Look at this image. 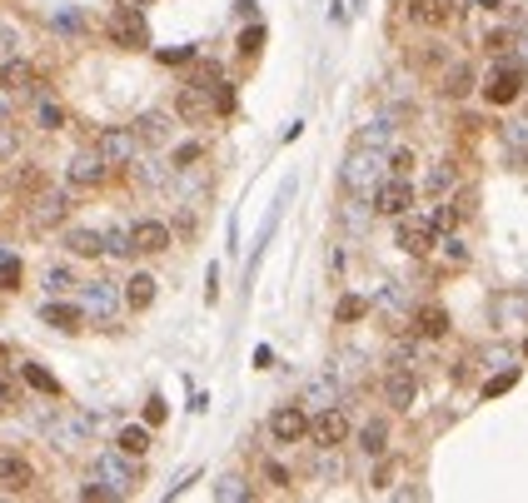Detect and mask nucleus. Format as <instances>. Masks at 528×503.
I'll use <instances>...</instances> for the list:
<instances>
[{
  "label": "nucleus",
  "instance_id": "obj_5",
  "mask_svg": "<svg viewBox=\"0 0 528 503\" xmlns=\"http://www.w3.org/2000/svg\"><path fill=\"white\" fill-rule=\"evenodd\" d=\"M414 204V184L404 180V175H389V180L374 184V210L379 214H409Z\"/></svg>",
  "mask_w": 528,
  "mask_h": 503
},
{
  "label": "nucleus",
  "instance_id": "obj_36",
  "mask_svg": "<svg viewBox=\"0 0 528 503\" xmlns=\"http://www.w3.org/2000/svg\"><path fill=\"white\" fill-rule=\"evenodd\" d=\"M105 255H135V245H130V229H110V235H105Z\"/></svg>",
  "mask_w": 528,
  "mask_h": 503
},
{
  "label": "nucleus",
  "instance_id": "obj_32",
  "mask_svg": "<svg viewBox=\"0 0 528 503\" xmlns=\"http://www.w3.org/2000/svg\"><path fill=\"white\" fill-rule=\"evenodd\" d=\"M389 130H394L389 120H374V125H364V130H359V139H354V145H374V150H384Z\"/></svg>",
  "mask_w": 528,
  "mask_h": 503
},
{
  "label": "nucleus",
  "instance_id": "obj_20",
  "mask_svg": "<svg viewBox=\"0 0 528 503\" xmlns=\"http://www.w3.org/2000/svg\"><path fill=\"white\" fill-rule=\"evenodd\" d=\"M65 249L80 255V259H95V255H105V235H95V229H70V235H65Z\"/></svg>",
  "mask_w": 528,
  "mask_h": 503
},
{
  "label": "nucleus",
  "instance_id": "obj_26",
  "mask_svg": "<svg viewBox=\"0 0 528 503\" xmlns=\"http://www.w3.org/2000/svg\"><path fill=\"white\" fill-rule=\"evenodd\" d=\"M359 449H364V454H384L389 449V424H384V418H374V424L359 428Z\"/></svg>",
  "mask_w": 528,
  "mask_h": 503
},
{
  "label": "nucleus",
  "instance_id": "obj_25",
  "mask_svg": "<svg viewBox=\"0 0 528 503\" xmlns=\"http://www.w3.org/2000/svg\"><path fill=\"white\" fill-rule=\"evenodd\" d=\"M120 454H130V459H140L145 449H150V428H140V424H130V428H120Z\"/></svg>",
  "mask_w": 528,
  "mask_h": 503
},
{
  "label": "nucleus",
  "instance_id": "obj_14",
  "mask_svg": "<svg viewBox=\"0 0 528 503\" xmlns=\"http://www.w3.org/2000/svg\"><path fill=\"white\" fill-rule=\"evenodd\" d=\"M130 245L140 249V255H165V249H170V225H160V220H140V225L130 229Z\"/></svg>",
  "mask_w": 528,
  "mask_h": 503
},
{
  "label": "nucleus",
  "instance_id": "obj_24",
  "mask_svg": "<svg viewBox=\"0 0 528 503\" xmlns=\"http://www.w3.org/2000/svg\"><path fill=\"white\" fill-rule=\"evenodd\" d=\"M0 85H5V90H31L35 85V65L5 60V65H0Z\"/></svg>",
  "mask_w": 528,
  "mask_h": 503
},
{
  "label": "nucleus",
  "instance_id": "obj_9",
  "mask_svg": "<svg viewBox=\"0 0 528 503\" xmlns=\"http://www.w3.org/2000/svg\"><path fill=\"white\" fill-rule=\"evenodd\" d=\"M65 214H70V194L40 190V200L31 204V225H35V229H50V225H60Z\"/></svg>",
  "mask_w": 528,
  "mask_h": 503
},
{
  "label": "nucleus",
  "instance_id": "obj_17",
  "mask_svg": "<svg viewBox=\"0 0 528 503\" xmlns=\"http://www.w3.org/2000/svg\"><path fill=\"white\" fill-rule=\"evenodd\" d=\"M40 319L50 324V329H60V334H76L80 324H85V310H80V304H45Z\"/></svg>",
  "mask_w": 528,
  "mask_h": 503
},
{
  "label": "nucleus",
  "instance_id": "obj_48",
  "mask_svg": "<svg viewBox=\"0 0 528 503\" xmlns=\"http://www.w3.org/2000/svg\"><path fill=\"white\" fill-rule=\"evenodd\" d=\"M215 493H219V499H249V489H245V483H239V479H225Z\"/></svg>",
  "mask_w": 528,
  "mask_h": 503
},
{
  "label": "nucleus",
  "instance_id": "obj_6",
  "mask_svg": "<svg viewBox=\"0 0 528 503\" xmlns=\"http://www.w3.org/2000/svg\"><path fill=\"white\" fill-rule=\"evenodd\" d=\"M434 245H439L434 220H409V214H399V249L404 255H434Z\"/></svg>",
  "mask_w": 528,
  "mask_h": 503
},
{
  "label": "nucleus",
  "instance_id": "obj_41",
  "mask_svg": "<svg viewBox=\"0 0 528 503\" xmlns=\"http://www.w3.org/2000/svg\"><path fill=\"white\" fill-rule=\"evenodd\" d=\"M80 499H90V503H105V499H120V493L110 489V483H85V489H80Z\"/></svg>",
  "mask_w": 528,
  "mask_h": 503
},
{
  "label": "nucleus",
  "instance_id": "obj_3",
  "mask_svg": "<svg viewBox=\"0 0 528 503\" xmlns=\"http://www.w3.org/2000/svg\"><path fill=\"white\" fill-rule=\"evenodd\" d=\"M518 95H524V65H514V60L494 65V76L484 85V100L488 105H514Z\"/></svg>",
  "mask_w": 528,
  "mask_h": 503
},
{
  "label": "nucleus",
  "instance_id": "obj_2",
  "mask_svg": "<svg viewBox=\"0 0 528 503\" xmlns=\"http://www.w3.org/2000/svg\"><path fill=\"white\" fill-rule=\"evenodd\" d=\"M384 165H389L384 150H374V145H354V155H349V165H345V184H349V190H359V194L374 190Z\"/></svg>",
  "mask_w": 528,
  "mask_h": 503
},
{
  "label": "nucleus",
  "instance_id": "obj_11",
  "mask_svg": "<svg viewBox=\"0 0 528 503\" xmlns=\"http://www.w3.org/2000/svg\"><path fill=\"white\" fill-rule=\"evenodd\" d=\"M384 399L394 409H414V399H419V379H414L404 364H394V369H389V379H384Z\"/></svg>",
  "mask_w": 528,
  "mask_h": 503
},
{
  "label": "nucleus",
  "instance_id": "obj_51",
  "mask_svg": "<svg viewBox=\"0 0 528 503\" xmlns=\"http://www.w3.org/2000/svg\"><path fill=\"white\" fill-rule=\"evenodd\" d=\"M5 95H11V90L0 85V115H5V110H11V100H5Z\"/></svg>",
  "mask_w": 528,
  "mask_h": 503
},
{
  "label": "nucleus",
  "instance_id": "obj_27",
  "mask_svg": "<svg viewBox=\"0 0 528 503\" xmlns=\"http://www.w3.org/2000/svg\"><path fill=\"white\" fill-rule=\"evenodd\" d=\"M469 90H474V70H469V65H453L449 76H443V95H449V100H464Z\"/></svg>",
  "mask_w": 528,
  "mask_h": 503
},
{
  "label": "nucleus",
  "instance_id": "obj_10",
  "mask_svg": "<svg viewBox=\"0 0 528 503\" xmlns=\"http://www.w3.org/2000/svg\"><path fill=\"white\" fill-rule=\"evenodd\" d=\"M270 434H274L280 444H300L304 434H309V414H304L300 404H284L280 414L270 418Z\"/></svg>",
  "mask_w": 528,
  "mask_h": 503
},
{
  "label": "nucleus",
  "instance_id": "obj_13",
  "mask_svg": "<svg viewBox=\"0 0 528 503\" xmlns=\"http://www.w3.org/2000/svg\"><path fill=\"white\" fill-rule=\"evenodd\" d=\"M35 483V469L21 454H0V493H25Z\"/></svg>",
  "mask_w": 528,
  "mask_h": 503
},
{
  "label": "nucleus",
  "instance_id": "obj_47",
  "mask_svg": "<svg viewBox=\"0 0 528 503\" xmlns=\"http://www.w3.org/2000/svg\"><path fill=\"white\" fill-rule=\"evenodd\" d=\"M11 155H15V130H11V125H0V165L11 160Z\"/></svg>",
  "mask_w": 528,
  "mask_h": 503
},
{
  "label": "nucleus",
  "instance_id": "obj_49",
  "mask_svg": "<svg viewBox=\"0 0 528 503\" xmlns=\"http://www.w3.org/2000/svg\"><path fill=\"white\" fill-rule=\"evenodd\" d=\"M165 175H170V170L155 160V165H145V170H140V180H145V184H165Z\"/></svg>",
  "mask_w": 528,
  "mask_h": 503
},
{
  "label": "nucleus",
  "instance_id": "obj_54",
  "mask_svg": "<svg viewBox=\"0 0 528 503\" xmlns=\"http://www.w3.org/2000/svg\"><path fill=\"white\" fill-rule=\"evenodd\" d=\"M125 5H155V0H125Z\"/></svg>",
  "mask_w": 528,
  "mask_h": 503
},
{
  "label": "nucleus",
  "instance_id": "obj_8",
  "mask_svg": "<svg viewBox=\"0 0 528 503\" xmlns=\"http://www.w3.org/2000/svg\"><path fill=\"white\" fill-rule=\"evenodd\" d=\"M95 150L105 155L110 165H125V160H135V150H140V139H135V130H100Z\"/></svg>",
  "mask_w": 528,
  "mask_h": 503
},
{
  "label": "nucleus",
  "instance_id": "obj_1",
  "mask_svg": "<svg viewBox=\"0 0 528 503\" xmlns=\"http://www.w3.org/2000/svg\"><path fill=\"white\" fill-rule=\"evenodd\" d=\"M110 40L125 45V50H145V45H150V31H145L140 5H125V0H120L115 11H110Z\"/></svg>",
  "mask_w": 528,
  "mask_h": 503
},
{
  "label": "nucleus",
  "instance_id": "obj_44",
  "mask_svg": "<svg viewBox=\"0 0 528 503\" xmlns=\"http://www.w3.org/2000/svg\"><path fill=\"white\" fill-rule=\"evenodd\" d=\"M165 414H170V409H165V399L155 394L150 404H145V424H155V428H160V424H165Z\"/></svg>",
  "mask_w": 528,
  "mask_h": 503
},
{
  "label": "nucleus",
  "instance_id": "obj_53",
  "mask_svg": "<svg viewBox=\"0 0 528 503\" xmlns=\"http://www.w3.org/2000/svg\"><path fill=\"white\" fill-rule=\"evenodd\" d=\"M479 5H488V11H498V0H479Z\"/></svg>",
  "mask_w": 528,
  "mask_h": 503
},
{
  "label": "nucleus",
  "instance_id": "obj_23",
  "mask_svg": "<svg viewBox=\"0 0 528 503\" xmlns=\"http://www.w3.org/2000/svg\"><path fill=\"white\" fill-rule=\"evenodd\" d=\"M135 139H140V145H165V139H170V125H165L160 110H155V115H140V120H135Z\"/></svg>",
  "mask_w": 528,
  "mask_h": 503
},
{
  "label": "nucleus",
  "instance_id": "obj_43",
  "mask_svg": "<svg viewBox=\"0 0 528 503\" xmlns=\"http://www.w3.org/2000/svg\"><path fill=\"white\" fill-rule=\"evenodd\" d=\"M215 115H235V90L215 85Z\"/></svg>",
  "mask_w": 528,
  "mask_h": 503
},
{
  "label": "nucleus",
  "instance_id": "obj_28",
  "mask_svg": "<svg viewBox=\"0 0 528 503\" xmlns=\"http://www.w3.org/2000/svg\"><path fill=\"white\" fill-rule=\"evenodd\" d=\"M335 399H339V379H335V374L314 379V384L304 389V404H324V409H329V404H335Z\"/></svg>",
  "mask_w": 528,
  "mask_h": 503
},
{
  "label": "nucleus",
  "instance_id": "obj_22",
  "mask_svg": "<svg viewBox=\"0 0 528 503\" xmlns=\"http://www.w3.org/2000/svg\"><path fill=\"white\" fill-rule=\"evenodd\" d=\"M210 115V100H205V90L200 85H184L180 90V120H190V125H200V120Z\"/></svg>",
  "mask_w": 528,
  "mask_h": 503
},
{
  "label": "nucleus",
  "instance_id": "obj_30",
  "mask_svg": "<svg viewBox=\"0 0 528 503\" xmlns=\"http://www.w3.org/2000/svg\"><path fill=\"white\" fill-rule=\"evenodd\" d=\"M364 314H369V304L359 300V294H345V300L335 304V319L339 324H354V319H364Z\"/></svg>",
  "mask_w": 528,
  "mask_h": 503
},
{
  "label": "nucleus",
  "instance_id": "obj_33",
  "mask_svg": "<svg viewBox=\"0 0 528 503\" xmlns=\"http://www.w3.org/2000/svg\"><path fill=\"white\" fill-rule=\"evenodd\" d=\"M45 290H50V294L76 290V274H70V269H60V265H55V269H45Z\"/></svg>",
  "mask_w": 528,
  "mask_h": 503
},
{
  "label": "nucleus",
  "instance_id": "obj_35",
  "mask_svg": "<svg viewBox=\"0 0 528 503\" xmlns=\"http://www.w3.org/2000/svg\"><path fill=\"white\" fill-rule=\"evenodd\" d=\"M259 50H264V31H259V25H249V31L239 35V55H245V60H255Z\"/></svg>",
  "mask_w": 528,
  "mask_h": 503
},
{
  "label": "nucleus",
  "instance_id": "obj_55",
  "mask_svg": "<svg viewBox=\"0 0 528 503\" xmlns=\"http://www.w3.org/2000/svg\"><path fill=\"white\" fill-rule=\"evenodd\" d=\"M524 354H528V344H524Z\"/></svg>",
  "mask_w": 528,
  "mask_h": 503
},
{
  "label": "nucleus",
  "instance_id": "obj_31",
  "mask_svg": "<svg viewBox=\"0 0 528 503\" xmlns=\"http://www.w3.org/2000/svg\"><path fill=\"white\" fill-rule=\"evenodd\" d=\"M11 190H15V194H40V190H45V175L35 170V165H25V170L11 180Z\"/></svg>",
  "mask_w": 528,
  "mask_h": 503
},
{
  "label": "nucleus",
  "instance_id": "obj_29",
  "mask_svg": "<svg viewBox=\"0 0 528 503\" xmlns=\"http://www.w3.org/2000/svg\"><path fill=\"white\" fill-rule=\"evenodd\" d=\"M25 384H31V389H40V394H60V379H55L50 374V369H40V364H25Z\"/></svg>",
  "mask_w": 528,
  "mask_h": 503
},
{
  "label": "nucleus",
  "instance_id": "obj_39",
  "mask_svg": "<svg viewBox=\"0 0 528 503\" xmlns=\"http://www.w3.org/2000/svg\"><path fill=\"white\" fill-rule=\"evenodd\" d=\"M21 284V259H0V290H15Z\"/></svg>",
  "mask_w": 528,
  "mask_h": 503
},
{
  "label": "nucleus",
  "instance_id": "obj_42",
  "mask_svg": "<svg viewBox=\"0 0 528 503\" xmlns=\"http://www.w3.org/2000/svg\"><path fill=\"white\" fill-rule=\"evenodd\" d=\"M389 170H394V175H409L414 170V150H389Z\"/></svg>",
  "mask_w": 528,
  "mask_h": 503
},
{
  "label": "nucleus",
  "instance_id": "obj_45",
  "mask_svg": "<svg viewBox=\"0 0 528 503\" xmlns=\"http://www.w3.org/2000/svg\"><path fill=\"white\" fill-rule=\"evenodd\" d=\"M394 473H399V463H394V459H384V463L374 469V489H389V483H394Z\"/></svg>",
  "mask_w": 528,
  "mask_h": 503
},
{
  "label": "nucleus",
  "instance_id": "obj_40",
  "mask_svg": "<svg viewBox=\"0 0 528 503\" xmlns=\"http://www.w3.org/2000/svg\"><path fill=\"white\" fill-rule=\"evenodd\" d=\"M194 160H200V139H190V145H180V150H175V160H170V165H175V170H190Z\"/></svg>",
  "mask_w": 528,
  "mask_h": 503
},
{
  "label": "nucleus",
  "instance_id": "obj_37",
  "mask_svg": "<svg viewBox=\"0 0 528 503\" xmlns=\"http://www.w3.org/2000/svg\"><path fill=\"white\" fill-rule=\"evenodd\" d=\"M429 220H434V229H439V235H443V229H453V225H459V220H464V214L453 210V204H439V210H434Z\"/></svg>",
  "mask_w": 528,
  "mask_h": 503
},
{
  "label": "nucleus",
  "instance_id": "obj_46",
  "mask_svg": "<svg viewBox=\"0 0 528 503\" xmlns=\"http://www.w3.org/2000/svg\"><path fill=\"white\" fill-rule=\"evenodd\" d=\"M60 125H65L60 105H40V130H60Z\"/></svg>",
  "mask_w": 528,
  "mask_h": 503
},
{
  "label": "nucleus",
  "instance_id": "obj_15",
  "mask_svg": "<svg viewBox=\"0 0 528 503\" xmlns=\"http://www.w3.org/2000/svg\"><path fill=\"white\" fill-rule=\"evenodd\" d=\"M80 310H90L100 324H115V290H110L105 279H95V284H85V304Z\"/></svg>",
  "mask_w": 528,
  "mask_h": 503
},
{
  "label": "nucleus",
  "instance_id": "obj_52",
  "mask_svg": "<svg viewBox=\"0 0 528 503\" xmlns=\"http://www.w3.org/2000/svg\"><path fill=\"white\" fill-rule=\"evenodd\" d=\"M5 364H11V349H5V344H0V369H5Z\"/></svg>",
  "mask_w": 528,
  "mask_h": 503
},
{
  "label": "nucleus",
  "instance_id": "obj_16",
  "mask_svg": "<svg viewBox=\"0 0 528 503\" xmlns=\"http://www.w3.org/2000/svg\"><path fill=\"white\" fill-rule=\"evenodd\" d=\"M414 334H419V339H443V334H449V310H443V304H424V310L414 314Z\"/></svg>",
  "mask_w": 528,
  "mask_h": 503
},
{
  "label": "nucleus",
  "instance_id": "obj_12",
  "mask_svg": "<svg viewBox=\"0 0 528 503\" xmlns=\"http://www.w3.org/2000/svg\"><path fill=\"white\" fill-rule=\"evenodd\" d=\"M399 15L414 25H443L453 15V5L449 0H399Z\"/></svg>",
  "mask_w": 528,
  "mask_h": 503
},
{
  "label": "nucleus",
  "instance_id": "obj_34",
  "mask_svg": "<svg viewBox=\"0 0 528 503\" xmlns=\"http://www.w3.org/2000/svg\"><path fill=\"white\" fill-rule=\"evenodd\" d=\"M518 384V369H504V374H494V379H488V384H484V399H498V394H508V389H514Z\"/></svg>",
  "mask_w": 528,
  "mask_h": 503
},
{
  "label": "nucleus",
  "instance_id": "obj_4",
  "mask_svg": "<svg viewBox=\"0 0 528 503\" xmlns=\"http://www.w3.org/2000/svg\"><path fill=\"white\" fill-rule=\"evenodd\" d=\"M309 434H314V444H319V449H339V444L349 439V414L329 404L324 414L309 418Z\"/></svg>",
  "mask_w": 528,
  "mask_h": 503
},
{
  "label": "nucleus",
  "instance_id": "obj_21",
  "mask_svg": "<svg viewBox=\"0 0 528 503\" xmlns=\"http://www.w3.org/2000/svg\"><path fill=\"white\" fill-rule=\"evenodd\" d=\"M125 304H130V310H150V304H155V274H130Z\"/></svg>",
  "mask_w": 528,
  "mask_h": 503
},
{
  "label": "nucleus",
  "instance_id": "obj_19",
  "mask_svg": "<svg viewBox=\"0 0 528 503\" xmlns=\"http://www.w3.org/2000/svg\"><path fill=\"white\" fill-rule=\"evenodd\" d=\"M45 434H50L60 449H76V444H85L90 434V418H60V424H45Z\"/></svg>",
  "mask_w": 528,
  "mask_h": 503
},
{
  "label": "nucleus",
  "instance_id": "obj_38",
  "mask_svg": "<svg viewBox=\"0 0 528 503\" xmlns=\"http://www.w3.org/2000/svg\"><path fill=\"white\" fill-rule=\"evenodd\" d=\"M453 184V165H434L429 170V194H443Z\"/></svg>",
  "mask_w": 528,
  "mask_h": 503
},
{
  "label": "nucleus",
  "instance_id": "obj_50",
  "mask_svg": "<svg viewBox=\"0 0 528 503\" xmlns=\"http://www.w3.org/2000/svg\"><path fill=\"white\" fill-rule=\"evenodd\" d=\"M11 404H15V384H5V379H0V414H5Z\"/></svg>",
  "mask_w": 528,
  "mask_h": 503
},
{
  "label": "nucleus",
  "instance_id": "obj_18",
  "mask_svg": "<svg viewBox=\"0 0 528 503\" xmlns=\"http://www.w3.org/2000/svg\"><path fill=\"white\" fill-rule=\"evenodd\" d=\"M95 473H100V479H105L115 493H130V483H135V469H130L125 459H115V454H105V459L95 463Z\"/></svg>",
  "mask_w": 528,
  "mask_h": 503
},
{
  "label": "nucleus",
  "instance_id": "obj_7",
  "mask_svg": "<svg viewBox=\"0 0 528 503\" xmlns=\"http://www.w3.org/2000/svg\"><path fill=\"white\" fill-rule=\"evenodd\" d=\"M105 155H100V150H80L76 155V160H70V170H65V175H70V184H80V190H95V184H105Z\"/></svg>",
  "mask_w": 528,
  "mask_h": 503
}]
</instances>
